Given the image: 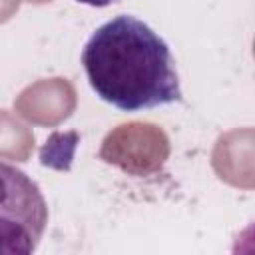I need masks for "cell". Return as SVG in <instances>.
I'll use <instances>...</instances> for the list:
<instances>
[{
  "label": "cell",
  "mask_w": 255,
  "mask_h": 255,
  "mask_svg": "<svg viewBox=\"0 0 255 255\" xmlns=\"http://www.w3.org/2000/svg\"><path fill=\"white\" fill-rule=\"evenodd\" d=\"M80 60L96 96L120 112L181 102L175 58L167 42L135 16L120 14L96 28Z\"/></svg>",
  "instance_id": "cell-1"
},
{
  "label": "cell",
  "mask_w": 255,
  "mask_h": 255,
  "mask_svg": "<svg viewBox=\"0 0 255 255\" xmlns=\"http://www.w3.org/2000/svg\"><path fill=\"white\" fill-rule=\"evenodd\" d=\"M48 225L40 185L20 167L0 161V255L34 253Z\"/></svg>",
  "instance_id": "cell-2"
},
{
  "label": "cell",
  "mask_w": 255,
  "mask_h": 255,
  "mask_svg": "<svg viewBox=\"0 0 255 255\" xmlns=\"http://www.w3.org/2000/svg\"><path fill=\"white\" fill-rule=\"evenodd\" d=\"M78 2H84V4H90V6H108L116 0H78Z\"/></svg>",
  "instance_id": "cell-3"
}]
</instances>
